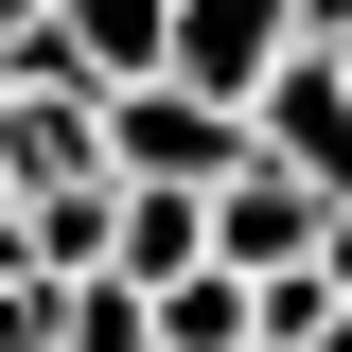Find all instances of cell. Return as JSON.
Masks as SVG:
<instances>
[{
  "mask_svg": "<svg viewBox=\"0 0 352 352\" xmlns=\"http://www.w3.org/2000/svg\"><path fill=\"white\" fill-rule=\"evenodd\" d=\"M247 159H264V124L229 106V88H194V71L106 88V176H141V194H229Z\"/></svg>",
  "mask_w": 352,
  "mask_h": 352,
  "instance_id": "obj_1",
  "label": "cell"
},
{
  "mask_svg": "<svg viewBox=\"0 0 352 352\" xmlns=\"http://www.w3.org/2000/svg\"><path fill=\"white\" fill-rule=\"evenodd\" d=\"M247 124H264L282 176H317V194L352 212V53H282V71L247 88Z\"/></svg>",
  "mask_w": 352,
  "mask_h": 352,
  "instance_id": "obj_2",
  "label": "cell"
},
{
  "mask_svg": "<svg viewBox=\"0 0 352 352\" xmlns=\"http://www.w3.org/2000/svg\"><path fill=\"white\" fill-rule=\"evenodd\" d=\"M317 229H335V194H317V176H282V159H247V176L212 194V264H247V282L317 264Z\"/></svg>",
  "mask_w": 352,
  "mask_h": 352,
  "instance_id": "obj_3",
  "label": "cell"
},
{
  "mask_svg": "<svg viewBox=\"0 0 352 352\" xmlns=\"http://www.w3.org/2000/svg\"><path fill=\"white\" fill-rule=\"evenodd\" d=\"M282 53H317V36H300V0H176V71L229 88V106H247Z\"/></svg>",
  "mask_w": 352,
  "mask_h": 352,
  "instance_id": "obj_4",
  "label": "cell"
},
{
  "mask_svg": "<svg viewBox=\"0 0 352 352\" xmlns=\"http://www.w3.org/2000/svg\"><path fill=\"white\" fill-rule=\"evenodd\" d=\"M18 264H53V282H106V264H124V176H53L36 212H18Z\"/></svg>",
  "mask_w": 352,
  "mask_h": 352,
  "instance_id": "obj_5",
  "label": "cell"
},
{
  "mask_svg": "<svg viewBox=\"0 0 352 352\" xmlns=\"http://www.w3.org/2000/svg\"><path fill=\"white\" fill-rule=\"evenodd\" d=\"M53 53L88 88H141V71H176V0H53Z\"/></svg>",
  "mask_w": 352,
  "mask_h": 352,
  "instance_id": "obj_6",
  "label": "cell"
},
{
  "mask_svg": "<svg viewBox=\"0 0 352 352\" xmlns=\"http://www.w3.org/2000/svg\"><path fill=\"white\" fill-rule=\"evenodd\" d=\"M159 352H264V282L247 264H176L159 282Z\"/></svg>",
  "mask_w": 352,
  "mask_h": 352,
  "instance_id": "obj_7",
  "label": "cell"
},
{
  "mask_svg": "<svg viewBox=\"0 0 352 352\" xmlns=\"http://www.w3.org/2000/svg\"><path fill=\"white\" fill-rule=\"evenodd\" d=\"M124 264H141V282L212 264V194H141V176H124Z\"/></svg>",
  "mask_w": 352,
  "mask_h": 352,
  "instance_id": "obj_8",
  "label": "cell"
},
{
  "mask_svg": "<svg viewBox=\"0 0 352 352\" xmlns=\"http://www.w3.org/2000/svg\"><path fill=\"white\" fill-rule=\"evenodd\" d=\"M71 352H159V282H141V264L71 282Z\"/></svg>",
  "mask_w": 352,
  "mask_h": 352,
  "instance_id": "obj_9",
  "label": "cell"
},
{
  "mask_svg": "<svg viewBox=\"0 0 352 352\" xmlns=\"http://www.w3.org/2000/svg\"><path fill=\"white\" fill-rule=\"evenodd\" d=\"M0 352H71V282L53 264H0Z\"/></svg>",
  "mask_w": 352,
  "mask_h": 352,
  "instance_id": "obj_10",
  "label": "cell"
},
{
  "mask_svg": "<svg viewBox=\"0 0 352 352\" xmlns=\"http://www.w3.org/2000/svg\"><path fill=\"white\" fill-rule=\"evenodd\" d=\"M300 36H317V53H352V0H300Z\"/></svg>",
  "mask_w": 352,
  "mask_h": 352,
  "instance_id": "obj_11",
  "label": "cell"
},
{
  "mask_svg": "<svg viewBox=\"0 0 352 352\" xmlns=\"http://www.w3.org/2000/svg\"><path fill=\"white\" fill-rule=\"evenodd\" d=\"M317 264H335V300H352V212H335V229H317Z\"/></svg>",
  "mask_w": 352,
  "mask_h": 352,
  "instance_id": "obj_12",
  "label": "cell"
},
{
  "mask_svg": "<svg viewBox=\"0 0 352 352\" xmlns=\"http://www.w3.org/2000/svg\"><path fill=\"white\" fill-rule=\"evenodd\" d=\"M18 212H36V194H18V176H0V264H18Z\"/></svg>",
  "mask_w": 352,
  "mask_h": 352,
  "instance_id": "obj_13",
  "label": "cell"
},
{
  "mask_svg": "<svg viewBox=\"0 0 352 352\" xmlns=\"http://www.w3.org/2000/svg\"><path fill=\"white\" fill-rule=\"evenodd\" d=\"M300 352H352V300H335V317H317V335H300Z\"/></svg>",
  "mask_w": 352,
  "mask_h": 352,
  "instance_id": "obj_14",
  "label": "cell"
},
{
  "mask_svg": "<svg viewBox=\"0 0 352 352\" xmlns=\"http://www.w3.org/2000/svg\"><path fill=\"white\" fill-rule=\"evenodd\" d=\"M36 18H53V0H0V36H36Z\"/></svg>",
  "mask_w": 352,
  "mask_h": 352,
  "instance_id": "obj_15",
  "label": "cell"
}]
</instances>
